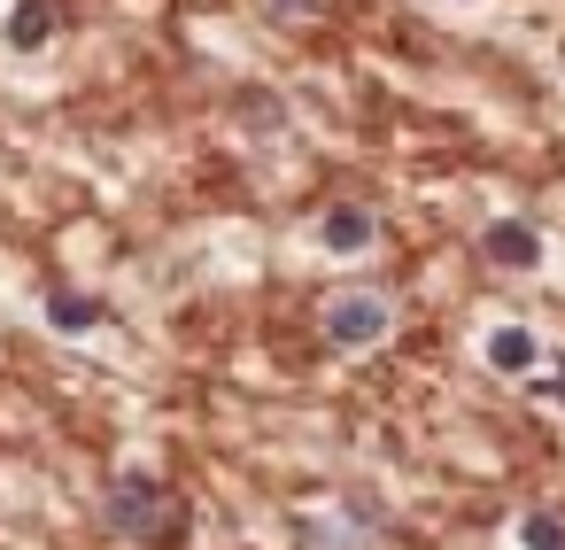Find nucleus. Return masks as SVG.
<instances>
[{
    "mask_svg": "<svg viewBox=\"0 0 565 550\" xmlns=\"http://www.w3.org/2000/svg\"><path fill=\"white\" fill-rule=\"evenodd\" d=\"M488 364L495 372H534V334L526 326H495L488 334Z\"/></svg>",
    "mask_w": 565,
    "mask_h": 550,
    "instance_id": "nucleus-5",
    "label": "nucleus"
},
{
    "mask_svg": "<svg viewBox=\"0 0 565 550\" xmlns=\"http://www.w3.org/2000/svg\"><path fill=\"white\" fill-rule=\"evenodd\" d=\"M271 9H279V17H318L326 0H271Z\"/></svg>",
    "mask_w": 565,
    "mask_h": 550,
    "instance_id": "nucleus-10",
    "label": "nucleus"
},
{
    "mask_svg": "<svg viewBox=\"0 0 565 550\" xmlns=\"http://www.w3.org/2000/svg\"><path fill=\"white\" fill-rule=\"evenodd\" d=\"M534 395H550V403H565V357H557V364H550V372L534 380Z\"/></svg>",
    "mask_w": 565,
    "mask_h": 550,
    "instance_id": "nucleus-9",
    "label": "nucleus"
},
{
    "mask_svg": "<svg viewBox=\"0 0 565 550\" xmlns=\"http://www.w3.org/2000/svg\"><path fill=\"white\" fill-rule=\"evenodd\" d=\"M519 542H526V550H565V519H557V511H526V519H519Z\"/></svg>",
    "mask_w": 565,
    "mask_h": 550,
    "instance_id": "nucleus-8",
    "label": "nucleus"
},
{
    "mask_svg": "<svg viewBox=\"0 0 565 550\" xmlns=\"http://www.w3.org/2000/svg\"><path fill=\"white\" fill-rule=\"evenodd\" d=\"M326 334H333L341 349H372V341H387V303H380V295H341V303L326 310Z\"/></svg>",
    "mask_w": 565,
    "mask_h": 550,
    "instance_id": "nucleus-1",
    "label": "nucleus"
},
{
    "mask_svg": "<svg viewBox=\"0 0 565 550\" xmlns=\"http://www.w3.org/2000/svg\"><path fill=\"white\" fill-rule=\"evenodd\" d=\"M55 40V9L47 0H24V9L9 17V47H47Z\"/></svg>",
    "mask_w": 565,
    "mask_h": 550,
    "instance_id": "nucleus-6",
    "label": "nucleus"
},
{
    "mask_svg": "<svg viewBox=\"0 0 565 550\" xmlns=\"http://www.w3.org/2000/svg\"><path fill=\"white\" fill-rule=\"evenodd\" d=\"M318 241H326L333 256H356V248H372V210H356V202H341V210H326V225H318Z\"/></svg>",
    "mask_w": 565,
    "mask_h": 550,
    "instance_id": "nucleus-4",
    "label": "nucleus"
},
{
    "mask_svg": "<svg viewBox=\"0 0 565 550\" xmlns=\"http://www.w3.org/2000/svg\"><path fill=\"white\" fill-rule=\"evenodd\" d=\"M488 256H495L503 272H534V264H542V241H534V225L495 218V225H488Z\"/></svg>",
    "mask_w": 565,
    "mask_h": 550,
    "instance_id": "nucleus-3",
    "label": "nucleus"
},
{
    "mask_svg": "<svg viewBox=\"0 0 565 550\" xmlns=\"http://www.w3.org/2000/svg\"><path fill=\"white\" fill-rule=\"evenodd\" d=\"M47 326L55 334H86V326H102V303L94 295H47Z\"/></svg>",
    "mask_w": 565,
    "mask_h": 550,
    "instance_id": "nucleus-7",
    "label": "nucleus"
},
{
    "mask_svg": "<svg viewBox=\"0 0 565 550\" xmlns=\"http://www.w3.org/2000/svg\"><path fill=\"white\" fill-rule=\"evenodd\" d=\"M109 519H117L125 535H156V519H163V496H156V480H117V496H109Z\"/></svg>",
    "mask_w": 565,
    "mask_h": 550,
    "instance_id": "nucleus-2",
    "label": "nucleus"
}]
</instances>
